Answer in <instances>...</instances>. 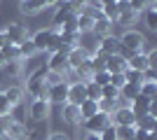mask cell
<instances>
[{"mask_svg":"<svg viewBox=\"0 0 157 140\" xmlns=\"http://www.w3.org/2000/svg\"><path fill=\"white\" fill-rule=\"evenodd\" d=\"M45 75H47V68H40V70H35V73L28 77L26 91L31 93L33 98H45L47 100V91H49V87H47V82H45Z\"/></svg>","mask_w":157,"mask_h":140,"instance_id":"obj_1","label":"cell"},{"mask_svg":"<svg viewBox=\"0 0 157 140\" xmlns=\"http://www.w3.org/2000/svg\"><path fill=\"white\" fill-rule=\"evenodd\" d=\"M117 40H120V45L131 54H141L143 47H145V35L138 33V31H124L122 38H117Z\"/></svg>","mask_w":157,"mask_h":140,"instance_id":"obj_2","label":"cell"},{"mask_svg":"<svg viewBox=\"0 0 157 140\" xmlns=\"http://www.w3.org/2000/svg\"><path fill=\"white\" fill-rule=\"evenodd\" d=\"M110 124H115V126H136V117H134V112L129 110V103L113 110Z\"/></svg>","mask_w":157,"mask_h":140,"instance_id":"obj_3","label":"cell"},{"mask_svg":"<svg viewBox=\"0 0 157 140\" xmlns=\"http://www.w3.org/2000/svg\"><path fill=\"white\" fill-rule=\"evenodd\" d=\"M82 126H85L87 133H94L98 135L101 131H103L105 126H110V114H105V112H96L94 117H89V119L82 121Z\"/></svg>","mask_w":157,"mask_h":140,"instance_id":"obj_4","label":"cell"},{"mask_svg":"<svg viewBox=\"0 0 157 140\" xmlns=\"http://www.w3.org/2000/svg\"><path fill=\"white\" fill-rule=\"evenodd\" d=\"M66 54H68V49H61V52H54L49 54V61H47V70L49 73H59V75H66L71 68H68V59H66Z\"/></svg>","mask_w":157,"mask_h":140,"instance_id":"obj_5","label":"cell"},{"mask_svg":"<svg viewBox=\"0 0 157 140\" xmlns=\"http://www.w3.org/2000/svg\"><path fill=\"white\" fill-rule=\"evenodd\" d=\"M2 35H5V42H10V45H21V42L28 38V28L12 21V23H7V28L2 31Z\"/></svg>","mask_w":157,"mask_h":140,"instance_id":"obj_6","label":"cell"},{"mask_svg":"<svg viewBox=\"0 0 157 140\" xmlns=\"http://www.w3.org/2000/svg\"><path fill=\"white\" fill-rule=\"evenodd\" d=\"M28 112H31V117H33L35 121H42V119H47V117H49V112H52V103H49V100H45V98H33L31 107H28Z\"/></svg>","mask_w":157,"mask_h":140,"instance_id":"obj_7","label":"cell"},{"mask_svg":"<svg viewBox=\"0 0 157 140\" xmlns=\"http://www.w3.org/2000/svg\"><path fill=\"white\" fill-rule=\"evenodd\" d=\"M66 59H68V68H71V70H75L78 66H82V63L89 59V52H87L82 45H78V47H73V49H68Z\"/></svg>","mask_w":157,"mask_h":140,"instance_id":"obj_8","label":"cell"},{"mask_svg":"<svg viewBox=\"0 0 157 140\" xmlns=\"http://www.w3.org/2000/svg\"><path fill=\"white\" fill-rule=\"evenodd\" d=\"M82 100H87L85 84H82V82H71V84H68V96H66V103H71V105H80Z\"/></svg>","mask_w":157,"mask_h":140,"instance_id":"obj_9","label":"cell"},{"mask_svg":"<svg viewBox=\"0 0 157 140\" xmlns=\"http://www.w3.org/2000/svg\"><path fill=\"white\" fill-rule=\"evenodd\" d=\"M66 96H68V82H59V84H52L49 91H47V100L49 103H66Z\"/></svg>","mask_w":157,"mask_h":140,"instance_id":"obj_10","label":"cell"},{"mask_svg":"<svg viewBox=\"0 0 157 140\" xmlns=\"http://www.w3.org/2000/svg\"><path fill=\"white\" fill-rule=\"evenodd\" d=\"M150 100H152V98H145V96H141V93H138L136 98L129 103V110L134 112V117H136V119H141V117H145V114L150 112Z\"/></svg>","mask_w":157,"mask_h":140,"instance_id":"obj_11","label":"cell"},{"mask_svg":"<svg viewBox=\"0 0 157 140\" xmlns=\"http://www.w3.org/2000/svg\"><path fill=\"white\" fill-rule=\"evenodd\" d=\"M54 33H56L54 28H42V31H38V33L31 38L33 45H35V49H38V52H47V47H49V42H52Z\"/></svg>","mask_w":157,"mask_h":140,"instance_id":"obj_12","label":"cell"},{"mask_svg":"<svg viewBox=\"0 0 157 140\" xmlns=\"http://www.w3.org/2000/svg\"><path fill=\"white\" fill-rule=\"evenodd\" d=\"M61 117H63L66 124H73V126L82 124V117H80V107H78V105H71V103H63V107H61Z\"/></svg>","mask_w":157,"mask_h":140,"instance_id":"obj_13","label":"cell"},{"mask_svg":"<svg viewBox=\"0 0 157 140\" xmlns=\"http://www.w3.org/2000/svg\"><path fill=\"white\" fill-rule=\"evenodd\" d=\"M117 47H120V40L115 38V35H103V38H98V52L108 54V56H113V54H117Z\"/></svg>","mask_w":157,"mask_h":140,"instance_id":"obj_14","label":"cell"},{"mask_svg":"<svg viewBox=\"0 0 157 140\" xmlns=\"http://www.w3.org/2000/svg\"><path fill=\"white\" fill-rule=\"evenodd\" d=\"M56 7H59V9H56V12H54V16H52L54 31H59V28L63 26V23H66V21H68V19H73V16H75V14H73L71 9H68V7L63 5V2H59V5H56Z\"/></svg>","mask_w":157,"mask_h":140,"instance_id":"obj_15","label":"cell"},{"mask_svg":"<svg viewBox=\"0 0 157 140\" xmlns=\"http://www.w3.org/2000/svg\"><path fill=\"white\" fill-rule=\"evenodd\" d=\"M127 70V59H122L120 54H113V56H108V61H105V73H124Z\"/></svg>","mask_w":157,"mask_h":140,"instance_id":"obj_16","label":"cell"},{"mask_svg":"<svg viewBox=\"0 0 157 140\" xmlns=\"http://www.w3.org/2000/svg\"><path fill=\"white\" fill-rule=\"evenodd\" d=\"M127 68H129V70H138V73H143L145 68H150V66H148V56H145L143 52L129 56V59H127Z\"/></svg>","mask_w":157,"mask_h":140,"instance_id":"obj_17","label":"cell"},{"mask_svg":"<svg viewBox=\"0 0 157 140\" xmlns=\"http://www.w3.org/2000/svg\"><path fill=\"white\" fill-rule=\"evenodd\" d=\"M110 26H113V23H110L108 19H105L103 14H101V16H98V19H96V21L92 23V33L96 35V38H103V35H110Z\"/></svg>","mask_w":157,"mask_h":140,"instance_id":"obj_18","label":"cell"},{"mask_svg":"<svg viewBox=\"0 0 157 140\" xmlns=\"http://www.w3.org/2000/svg\"><path fill=\"white\" fill-rule=\"evenodd\" d=\"M2 96H5V100L10 103V105H19L21 100H24V89L21 87H10V89H2Z\"/></svg>","mask_w":157,"mask_h":140,"instance_id":"obj_19","label":"cell"},{"mask_svg":"<svg viewBox=\"0 0 157 140\" xmlns=\"http://www.w3.org/2000/svg\"><path fill=\"white\" fill-rule=\"evenodd\" d=\"M105 61H108V54H103V52H94V54H89V66H92V70L94 73H101V70H105Z\"/></svg>","mask_w":157,"mask_h":140,"instance_id":"obj_20","label":"cell"},{"mask_svg":"<svg viewBox=\"0 0 157 140\" xmlns=\"http://www.w3.org/2000/svg\"><path fill=\"white\" fill-rule=\"evenodd\" d=\"M45 0H21V5H19V9L24 14H38L40 9H45Z\"/></svg>","mask_w":157,"mask_h":140,"instance_id":"obj_21","label":"cell"},{"mask_svg":"<svg viewBox=\"0 0 157 140\" xmlns=\"http://www.w3.org/2000/svg\"><path fill=\"white\" fill-rule=\"evenodd\" d=\"M78 107H80V117H82V121L89 119V117H94V114L98 112V103H96V100H89V98L82 100Z\"/></svg>","mask_w":157,"mask_h":140,"instance_id":"obj_22","label":"cell"},{"mask_svg":"<svg viewBox=\"0 0 157 140\" xmlns=\"http://www.w3.org/2000/svg\"><path fill=\"white\" fill-rule=\"evenodd\" d=\"M5 138H10V140H26V126H24L21 121H14L12 126L5 131Z\"/></svg>","mask_w":157,"mask_h":140,"instance_id":"obj_23","label":"cell"},{"mask_svg":"<svg viewBox=\"0 0 157 140\" xmlns=\"http://www.w3.org/2000/svg\"><path fill=\"white\" fill-rule=\"evenodd\" d=\"M17 49H19V59H33L35 54H38V49H35V45H33L31 38H26V40L21 42V45H17Z\"/></svg>","mask_w":157,"mask_h":140,"instance_id":"obj_24","label":"cell"},{"mask_svg":"<svg viewBox=\"0 0 157 140\" xmlns=\"http://www.w3.org/2000/svg\"><path fill=\"white\" fill-rule=\"evenodd\" d=\"M138 93H141V84H129V82H127L124 87L120 89V98H124V100H129V103H131Z\"/></svg>","mask_w":157,"mask_h":140,"instance_id":"obj_25","label":"cell"},{"mask_svg":"<svg viewBox=\"0 0 157 140\" xmlns=\"http://www.w3.org/2000/svg\"><path fill=\"white\" fill-rule=\"evenodd\" d=\"M143 19H145V26L150 31H157V7L155 5H148L143 12Z\"/></svg>","mask_w":157,"mask_h":140,"instance_id":"obj_26","label":"cell"},{"mask_svg":"<svg viewBox=\"0 0 157 140\" xmlns=\"http://www.w3.org/2000/svg\"><path fill=\"white\" fill-rule=\"evenodd\" d=\"M0 56L5 59V63H7V61H17V59H19V49H17V45L5 42V45L0 47Z\"/></svg>","mask_w":157,"mask_h":140,"instance_id":"obj_27","label":"cell"},{"mask_svg":"<svg viewBox=\"0 0 157 140\" xmlns=\"http://www.w3.org/2000/svg\"><path fill=\"white\" fill-rule=\"evenodd\" d=\"M136 128H141V131H148V133H152V131L157 128V119H155V117H150V114H145V117L136 119Z\"/></svg>","mask_w":157,"mask_h":140,"instance_id":"obj_28","label":"cell"},{"mask_svg":"<svg viewBox=\"0 0 157 140\" xmlns=\"http://www.w3.org/2000/svg\"><path fill=\"white\" fill-rule=\"evenodd\" d=\"M92 23L94 21L89 19V16H85V14H78L75 16V26H78V33H92Z\"/></svg>","mask_w":157,"mask_h":140,"instance_id":"obj_29","label":"cell"},{"mask_svg":"<svg viewBox=\"0 0 157 140\" xmlns=\"http://www.w3.org/2000/svg\"><path fill=\"white\" fill-rule=\"evenodd\" d=\"M85 93H87V98L89 100H101V87H98V84H94L92 80L89 82H85Z\"/></svg>","mask_w":157,"mask_h":140,"instance_id":"obj_30","label":"cell"},{"mask_svg":"<svg viewBox=\"0 0 157 140\" xmlns=\"http://www.w3.org/2000/svg\"><path fill=\"white\" fill-rule=\"evenodd\" d=\"M101 100H120V89H115L113 84L101 87Z\"/></svg>","mask_w":157,"mask_h":140,"instance_id":"obj_31","label":"cell"},{"mask_svg":"<svg viewBox=\"0 0 157 140\" xmlns=\"http://www.w3.org/2000/svg\"><path fill=\"white\" fill-rule=\"evenodd\" d=\"M113 126H115V124H113ZM134 133H136V126H115L117 140H129V138H134Z\"/></svg>","mask_w":157,"mask_h":140,"instance_id":"obj_32","label":"cell"},{"mask_svg":"<svg viewBox=\"0 0 157 140\" xmlns=\"http://www.w3.org/2000/svg\"><path fill=\"white\" fill-rule=\"evenodd\" d=\"M141 96H145V98H157V82H143V84H141Z\"/></svg>","mask_w":157,"mask_h":140,"instance_id":"obj_33","label":"cell"},{"mask_svg":"<svg viewBox=\"0 0 157 140\" xmlns=\"http://www.w3.org/2000/svg\"><path fill=\"white\" fill-rule=\"evenodd\" d=\"M101 14H103L110 23H115V21H117V16H120L117 9H115V2H113V5H103V7H101Z\"/></svg>","mask_w":157,"mask_h":140,"instance_id":"obj_34","label":"cell"},{"mask_svg":"<svg viewBox=\"0 0 157 140\" xmlns=\"http://www.w3.org/2000/svg\"><path fill=\"white\" fill-rule=\"evenodd\" d=\"M2 68L7 70V75H19V73H21V68H24V61H21V59H17V61H7Z\"/></svg>","mask_w":157,"mask_h":140,"instance_id":"obj_35","label":"cell"},{"mask_svg":"<svg viewBox=\"0 0 157 140\" xmlns=\"http://www.w3.org/2000/svg\"><path fill=\"white\" fill-rule=\"evenodd\" d=\"M92 82H94V84H98V87H105V84L110 82V73H105V70L94 73V75H92Z\"/></svg>","mask_w":157,"mask_h":140,"instance_id":"obj_36","label":"cell"},{"mask_svg":"<svg viewBox=\"0 0 157 140\" xmlns=\"http://www.w3.org/2000/svg\"><path fill=\"white\" fill-rule=\"evenodd\" d=\"M117 107V100H98V112L113 114V110Z\"/></svg>","mask_w":157,"mask_h":140,"instance_id":"obj_37","label":"cell"},{"mask_svg":"<svg viewBox=\"0 0 157 140\" xmlns=\"http://www.w3.org/2000/svg\"><path fill=\"white\" fill-rule=\"evenodd\" d=\"M145 7H148V2H145V0H129V9L134 14H141V12H145Z\"/></svg>","mask_w":157,"mask_h":140,"instance_id":"obj_38","label":"cell"},{"mask_svg":"<svg viewBox=\"0 0 157 140\" xmlns=\"http://www.w3.org/2000/svg\"><path fill=\"white\" fill-rule=\"evenodd\" d=\"M63 80H66V75H59V73H49V70H47V75H45L47 87H52V84H59V82H63Z\"/></svg>","mask_w":157,"mask_h":140,"instance_id":"obj_39","label":"cell"},{"mask_svg":"<svg viewBox=\"0 0 157 140\" xmlns=\"http://www.w3.org/2000/svg\"><path fill=\"white\" fill-rule=\"evenodd\" d=\"M108 84H113L115 89H122V87L127 84V82H124V73H113V75H110V82H108Z\"/></svg>","mask_w":157,"mask_h":140,"instance_id":"obj_40","label":"cell"},{"mask_svg":"<svg viewBox=\"0 0 157 140\" xmlns=\"http://www.w3.org/2000/svg\"><path fill=\"white\" fill-rule=\"evenodd\" d=\"M98 138L101 140H117V135H115V126H105L103 131H101V133H98Z\"/></svg>","mask_w":157,"mask_h":140,"instance_id":"obj_41","label":"cell"},{"mask_svg":"<svg viewBox=\"0 0 157 140\" xmlns=\"http://www.w3.org/2000/svg\"><path fill=\"white\" fill-rule=\"evenodd\" d=\"M59 33H78V26H75V16H73V19H68L63 23V26L59 28ZM80 35V33H78Z\"/></svg>","mask_w":157,"mask_h":140,"instance_id":"obj_42","label":"cell"},{"mask_svg":"<svg viewBox=\"0 0 157 140\" xmlns=\"http://www.w3.org/2000/svg\"><path fill=\"white\" fill-rule=\"evenodd\" d=\"M134 19H136V14L131 12V9H129V12H122V14L117 16V21H120V23H124V26H129Z\"/></svg>","mask_w":157,"mask_h":140,"instance_id":"obj_43","label":"cell"},{"mask_svg":"<svg viewBox=\"0 0 157 140\" xmlns=\"http://www.w3.org/2000/svg\"><path fill=\"white\" fill-rule=\"evenodd\" d=\"M14 121H17V119H14L12 114H2V117H0V128H2V131H7V128L14 124Z\"/></svg>","mask_w":157,"mask_h":140,"instance_id":"obj_44","label":"cell"},{"mask_svg":"<svg viewBox=\"0 0 157 140\" xmlns=\"http://www.w3.org/2000/svg\"><path fill=\"white\" fill-rule=\"evenodd\" d=\"M2 114H12V105L5 100V96H0V117Z\"/></svg>","mask_w":157,"mask_h":140,"instance_id":"obj_45","label":"cell"},{"mask_svg":"<svg viewBox=\"0 0 157 140\" xmlns=\"http://www.w3.org/2000/svg\"><path fill=\"white\" fill-rule=\"evenodd\" d=\"M143 82H157L155 68H145V70H143Z\"/></svg>","mask_w":157,"mask_h":140,"instance_id":"obj_46","label":"cell"},{"mask_svg":"<svg viewBox=\"0 0 157 140\" xmlns=\"http://www.w3.org/2000/svg\"><path fill=\"white\" fill-rule=\"evenodd\" d=\"M115 9H117V14L129 12V0H115Z\"/></svg>","mask_w":157,"mask_h":140,"instance_id":"obj_47","label":"cell"},{"mask_svg":"<svg viewBox=\"0 0 157 140\" xmlns=\"http://www.w3.org/2000/svg\"><path fill=\"white\" fill-rule=\"evenodd\" d=\"M47 140H68V138H66L61 131H54V133H49V138H47Z\"/></svg>","mask_w":157,"mask_h":140,"instance_id":"obj_48","label":"cell"},{"mask_svg":"<svg viewBox=\"0 0 157 140\" xmlns=\"http://www.w3.org/2000/svg\"><path fill=\"white\" fill-rule=\"evenodd\" d=\"M145 140H157V131H152V133L145 135Z\"/></svg>","mask_w":157,"mask_h":140,"instance_id":"obj_49","label":"cell"},{"mask_svg":"<svg viewBox=\"0 0 157 140\" xmlns=\"http://www.w3.org/2000/svg\"><path fill=\"white\" fill-rule=\"evenodd\" d=\"M113 2H115V0H98V5L103 7V5H113Z\"/></svg>","mask_w":157,"mask_h":140,"instance_id":"obj_50","label":"cell"},{"mask_svg":"<svg viewBox=\"0 0 157 140\" xmlns=\"http://www.w3.org/2000/svg\"><path fill=\"white\" fill-rule=\"evenodd\" d=\"M73 2H78V5H82V7H85V5H89V0H73Z\"/></svg>","mask_w":157,"mask_h":140,"instance_id":"obj_51","label":"cell"},{"mask_svg":"<svg viewBox=\"0 0 157 140\" xmlns=\"http://www.w3.org/2000/svg\"><path fill=\"white\" fill-rule=\"evenodd\" d=\"M85 140H101V138H98V135H94V133H89V135H87Z\"/></svg>","mask_w":157,"mask_h":140,"instance_id":"obj_52","label":"cell"},{"mask_svg":"<svg viewBox=\"0 0 157 140\" xmlns=\"http://www.w3.org/2000/svg\"><path fill=\"white\" fill-rule=\"evenodd\" d=\"M5 45V35H2V31H0V47Z\"/></svg>","mask_w":157,"mask_h":140,"instance_id":"obj_53","label":"cell"},{"mask_svg":"<svg viewBox=\"0 0 157 140\" xmlns=\"http://www.w3.org/2000/svg\"><path fill=\"white\" fill-rule=\"evenodd\" d=\"M0 140H5V131L2 128H0Z\"/></svg>","mask_w":157,"mask_h":140,"instance_id":"obj_54","label":"cell"},{"mask_svg":"<svg viewBox=\"0 0 157 140\" xmlns=\"http://www.w3.org/2000/svg\"><path fill=\"white\" fill-rule=\"evenodd\" d=\"M145 2H148V5H155V2H157V0H145Z\"/></svg>","mask_w":157,"mask_h":140,"instance_id":"obj_55","label":"cell"},{"mask_svg":"<svg viewBox=\"0 0 157 140\" xmlns=\"http://www.w3.org/2000/svg\"><path fill=\"white\" fill-rule=\"evenodd\" d=\"M2 66H5V59H2V56H0V68H2Z\"/></svg>","mask_w":157,"mask_h":140,"instance_id":"obj_56","label":"cell"},{"mask_svg":"<svg viewBox=\"0 0 157 140\" xmlns=\"http://www.w3.org/2000/svg\"><path fill=\"white\" fill-rule=\"evenodd\" d=\"M0 96H2V89H0Z\"/></svg>","mask_w":157,"mask_h":140,"instance_id":"obj_57","label":"cell"},{"mask_svg":"<svg viewBox=\"0 0 157 140\" xmlns=\"http://www.w3.org/2000/svg\"><path fill=\"white\" fill-rule=\"evenodd\" d=\"M129 140H136V138H129Z\"/></svg>","mask_w":157,"mask_h":140,"instance_id":"obj_58","label":"cell"}]
</instances>
